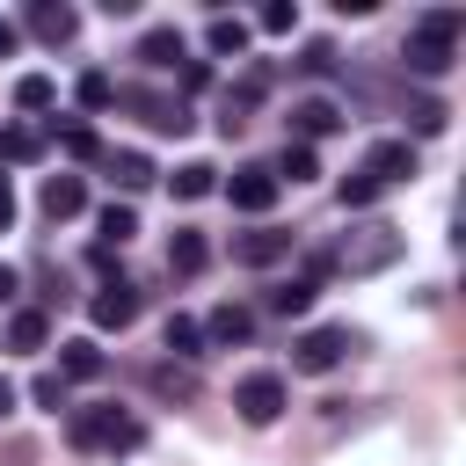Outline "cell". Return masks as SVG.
<instances>
[{"instance_id":"1","label":"cell","mask_w":466,"mask_h":466,"mask_svg":"<svg viewBox=\"0 0 466 466\" xmlns=\"http://www.w3.org/2000/svg\"><path fill=\"white\" fill-rule=\"evenodd\" d=\"M400 226H386V218H364V226H350L342 240H335V255H328V269H342V277H379V269H393L400 262Z\"/></svg>"},{"instance_id":"2","label":"cell","mask_w":466,"mask_h":466,"mask_svg":"<svg viewBox=\"0 0 466 466\" xmlns=\"http://www.w3.org/2000/svg\"><path fill=\"white\" fill-rule=\"evenodd\" d=\"M66 444L73 451H138L146 444V422L138 415H116L109 400H87L66 415Z\"/></svg>"},{"instance_id":"3","label":"cell","mask_w":466,"mask_h":466,"mask_svg":"<svg viewBox=\"0 0 466 466\" xmlns=\"http://www.w3.org/2000/svg\"><path fill=\"white\" fill-rule=\"evenodd\" d=\"M116 102H124V109H138V124H153V131H175V138H182V131L197 124L182 95H153V87H116Z\"/></svg>"},{"instance_id":"4","label":"cell","mask_w":466,"mask_h":466,"mask_svg":"<svg viewBox=\"0 0 466 466\" xmlns=\"http://www.w3.org/2000/svg\"><path fill=\"white\" fill-rule=\"evenodd\" d=\"M350 350H357V328H306V335L291 342V364H299V371H335Z\"/></svg>"},{"instance_id":"5","label":"cell","mask_w":466,"mask_h":466,"mask_svg":"<svg viewBox=\"0 0 466 466\" xmlns=\"http://www.w3.org/2000/svg\"><path fill=\"white\" fill-rule=\"evenodd\" d=\"M233 408H240V422L269 430V422L284 415V379H277V371H248V379L233 386Z\"/></svg>"},{"instance_id":"6","label":"cell","mask_w":466,"mask_h":466,"mask_svg":"<svg viewBox=\"0 0 466 466\" xmlns=\"http://www.w3.org/2000/svg\"><path fill=\"white\" fill-rule=\"evenodd\" d=\"M15 29H29L36 44H73V36H80V15H73L66 0H29Z\"/></svg>"},{"instance_id":"7","label":"cell","mask_w":466,"mask_h":466,"mask_svg":"<svg viewBox=\"0 0 466 466\" xmlns=\"http://www.w3.org/2000/svg\"><path fill=\"white\" fill-rule=\"evenodd\" d=\"M277 175L262 167V160H248V167H233V182H226V197H233V211H248V218H262L269 204H277Z\"/></svg>"},{"instance_id":"8","label":"cell","mask_w":466,"mask_h":466,"mask_svg":"<svg viewBox=\"0 0 466 466\" xmlns=\"http://www.w3.org/2000/svg\"><path fill=\"white\" fill-rule=\"evenodd\" d=\"M87 320H95V328H116V335H124V328L138 320V284H131V277H109V284H102V291L87 299Z\"/></svg>"},{"instance_id":"9","label":"cell","mask_w":466,"mask_h":466,"mask_svg":"<svg viewBox=\"0 0 466 466\" xmlns=\"http://www.w3.org/2000/svg\"><path fill=\"white\" fill-rule=\"evenodd\" d=\"M364 175H371L379 189H393V182H408V175H415V146H408V138H379V146L364 153Z\"/></svg>"},{"instance_id":"10","label":"cell","mask_w":466,"mask_h":466,"mask_svg":"<svg viewBox=\"0 0 466 466\" xmlns=\"http://www.w3.org/2000/svg\"><path fill=\"white\" fill-rule=\"evenodd\" d=\"M284 255H291V233H284V226L233 233V262H248V269H269V262H284Z\"/></svg>"},{"instance_id":"11","label":"cell","mask_w":466,"mask_h":466,"mask_svg":"<svg viewBox=\"0 0 466 466\" xmlns=\"http://www.w3.org/2000/svg\"><path fill=\"white\" fill-rule=\"evenodd\" d=\"M400 66H408L415 80H444V73H451V44H437V36L408 29V44H400Z\"/></svg>"},{"instance_id":"12","label":"cell","mask_w":466,"mask_h":466,"mask_svg":"<svg viewBox=\"0 0 466 466\" xmlns=\"http://www.w3.org/2000/svg\"><path fill=\"white\" fill-rule=\"evenodd\" d=\"M350 116L328 102V95H306V102H291V131H299V146H313V138H328V131H342Z\"/></svg>"},{"instance_id":"13","label":"cell","mask_w":466,"mask_h":466,"mask_svg":"<svg viewBox=\"0 0 466 466\" xmlns=\"http://www.w3.org/2000/svg\"><path fill=\"white\" fill-rule=\"evenodd\" d=\"M182 58H189V44H182V29H175V22H153V29L138 36V66H153V73H160V66H182Z\"/></svg>"},{"instance_id":"14","label":"cell","mask_w":466,"mask_h":466,"mask_svg":"<svg viewBox=\"0 0 466 466\" xmlns=\"http://www.w3.org/2000/svg\"><path fill=\"white\" fill-rule=\"evenodd\" d=\"M36 204H44V218L58 226V218H73V211L87 204V182H80V175H44V189H36Z\"/></svg>"},{"instance_id":"15","label":"cell","mask_w":466,"mask_h":466,"mask_svg":"<svg viewBox=\"0 0 466 466\" xmlns=\"http://www.w3.org/2000/svg\"><path fill=\"white\" fill-rule=\"evenodd\" d=\"M313 299H320V284H313V277H284V284H269V291H262V306H269V313H284V320L313 313Z\"/></svg>"},{"instance_id":"16","label":"cell","mask_w":466,"mask_h":466,"mask_svg":"<svg viewBox=\"0 0 466 466\" xmlns=\"http://www.w3.org/2000/svg\"><path fill=\"white\" fill-rule=\"evenodd\" d=\"M102 167H109V182H116L124 197H138V189H153V175H160V167H153L146 153H102Z\"/></svg>"},{"instance_id":"17","label":"cell","mask_w":466,"mask_h":466,"mask_svg":"<svg viewBox=\"0 0 466 466\" xmlns=\"http://www.w3.org/2000/svg\"><path fill=\"white\" fill-rule=\"evenodd\" d=\"M248 335H255V313H248V306H233V299L204 320V342H218V350H233V342H248Z\"/></svg>"},{"instance_id":"18","label":"cell","mask_w":466,"mask_h":466,"mask_svg":"<svg viewBox=\"0 0 466 466\" xmlns=\"http://www.w3.org/2000/svg\"><path fill=\"white\" fill-rule=\"evenodd\" d=\"M160 342H167V357H175V364H189V357H204V320H189V313H167Z\"/></svg>"},{"instance_id":"19","label":"cell","mask_w":466,"mask_h":466,"mask_svg":"<svg viewBox=\"0 0 466 466\" xmlns=\"http://www.w3.org/2000/svg\"><path fill=\"white\" fill-rule=\"evenodd\" d=\"M248 36H255V29H248L240 15H211V29H204L211 58H240V51H248Z\"/></svg>"},{"instance_id":"20","label":"cell","mask_w":466,"mask_h":466,"mask_svg":"<svg viewBox=\"0 0 466 466\" xmlns=\"http://www.w3.org/2000/svg\"><path fill=\"white\" fill-rule=\"evenodd\" d=\"M167 189H175L182 204H197V197H211V189H218V167H211V160H182V167L167 175Z\"/></svg>"},{"instance_id":"21","label":"cell","mask_w":466,"mask_h":466,"mask_svg":"<svg viewBox=\"0 0 466 466\" xmlns=\"http://www.w3.org/2000/svg\"><path fill=\"white\" fill-rule=\"evenodd\" d=\"M204 262H211V240H204V233H189V226H182V233H175V240H167V269H175V277H197V269H204Z\"/></svg>"},{"instance_id":"22","label":"cell","mask_w":466,"mask_h":466,"mask_svg":"<svg viewBox=\"0 0 466 466\" xmlns=\"http://www.w3.org/2000/svg\"><path fill=\"white\" fill-rule=\"evenodd\" d=\"M146 386H153L160 400H197V371H189V364H175V357H167V364H153V371H146Z\"/></svg>"},{"instance_id":"23","label":"cell","mask_w":466,"mask_h":466,"mask_svg":"<svg viewBox=\"0 0 466 466\" xmlns=\"http://www.w3.org/2000/svg\"><path fill=\"white\" fill-rule=\"evenodd\" d=\"M51 342V320H44V306H22L15 320H7V350H44Z\"/></svg>"},{"instance_id":"24","label":"cell","mask_w":466,"mask_h":466,"mask_svg":"<svg viewBox=\"0 0 466 466\" xmlns=\"http://www.w3.org/2000/svg\"><path fill=\"white\" fill-rule=\"evenodd\" d=\"M95 371H102V350H95L87 335L58 342V379H95Z\"/></svg>"},{"instance_id":"25","label":"cell","mask_w":466,"mask_h":466,"mask_svg":"<svg viewBox=\"0 0 466 466\" xmlns=\"http://www.w3.org/2000/svg\"><path fill=\"white\" fill-rule=\"evenodd\" d=\"M277 182H313L320 175V160H313V146H299V138H284V153H277V167H269Z\"/></svg>"},{"instance_id":"26","label":"cell","mask_w":466,"mask_h":466,"mask_svg":"<svg viewBox=\"0 0 466 466\" xmlns=\"http://www.w3.org/2000/svg\"><path fill=\"white\" fill-rule=\"evenodd\" d=\"M0 160H15V167L44 160V131H29V124H7V131H0Z\"/></svg>"},{"instance_id":"27","label":"cell","mask_w":466,"mask_h":466,"mask_svg":"<svg viewBox=\"0 0 466 466\" xmlns=\"http://www.w3.org/2000/svg\"><path fill=\"white\" fill-rule=\"evenodd\" d=\"M51 102H58V80L51 73H22L15 80V109H51Z\"/></svg>"},{"instance_id":"28","label":"cell","mask_w":466,"mask_h":466,"mask_svg":"<svg viewBox=\"0 0 466 466\" xmlns=\"http://www.w3.org/2000/svg\"><path fill=\"white\" fill-rule=\"evenodd\" d=\"M408 124H415V138H437V131L451 124V109H444L437 95H415V102H408Z\"/></svg>"},{"instance_id":"29","label":"cell","mask_w":466,"mask_h":466,"mask_svg":"<svg viewBox=\"0 0 466 466\" xmlns=\"http://www.w3.org/2000/svg\"><path fill=\"white\" fill-rule=\"evenodd\" d=\"M248 29H262V36H291V29H299V0H269Z\"/></svg>"},{"instance_id":"30","label":"cell","mask_w":466,"mask_h":466,"mask_svg":"<svg viewBox=\"0 0 466 466\" xmlns=\"http://www.w3.org/2000/svg\"><path fill=\"white\" fill-rule=\"evenodd\" d=\"M415 29H422V36H437V44H459V29H466V7H430Z\"/></svg>"},{"instance_id":"31","label":"cell","mask_w":466,"mask_h":466,"mask_svg":"<svg viewBox=\"0 0 466 466\" xmlns=\"http://www.w3.org/2000/svg\"><path fill=\"white\" fill-rule=\"evenodd\" d=\"M73 102H80V109H109V102H116V80H109V73H80V80H73Z\"/></svg>"},{"instance_id":"32","label":"cell","mask_w":466,"mask_h":466,"mask_svg":"<svg viewBox=\"0 0 466 466\" xmlns=\"http://www.w3.org/2000/svg\"><path fill=\"white\" fill-rule=\"evenodd\" d=\"M58 153H66V160H102V138H95L87 124H58Z\"/></svg>"},{"instance_id":"33","label":"cell","mask_w":466,"mask_h":466,"mask_svg":"<svg viewBox=\"0 0 466 466\" xmlns=\"http://www.w3.org/2000/svg\"><path fill=\"white\" fill-rule=\"evenodd\" d=\"M138 233V211L131 204H102V248H124Z\"/></svg>"},{"instance_id":"34","label":"cell","mask_w":466,"mask_h":466,"mask_svg":"<svg viewBox=\"0 0 466 466\" xmlns=\"http://www.w3.org/2000/svg\"><path fill=\"white\" fill-rule=\"evenodd\" d=\"M379 197H386V189H379V182H371L364 167H357V175H342V211H371Z\"/></svg>"},{"instance_id":"35","label":"cell","mask_w":466,"mask_h":466,"mask_svg":"<svg viewBox=\"0 0 466 466\" xmlns=\"http://www.w3.org/2000/svg\"><path fill=\"white\" fill-rule=\"evenodd\" d=\"M29 400H36V408H51V415H58V408H73V393H66V379H58V371H36V379H29Z\"/></svg>"},{"instance_id":"36","label":"cell","mask_w":466,"mask_h":466,"mask_svg":"<svg viewBox=\"0 0 466 466\" xmlns=\"http://www.w3.org/2000/svg\"><path fill=\"white\" fill-rule=\"evenodd\" d=\"M299 73H313V80H328V73H335V44H320V36H313V44L299 51Z\"/></svg>"},{"instance_id":"37","label":"cell","mask_w":466,"mask_h":466,"mask_svg":"<svg viewBox=\"0 0 466 466\" xmlns=\"http://www.w3.org/2000/svg\"><path fill=\"white\" fill-rule=\"evenodd\" d=\"M182 87H189V95L211 87V66H204V58H182Z\"/></svg>"},{"instance_id":"38","label":"cell","mask_w":466,"mask_h":466,"mask_svg":"<svg viewBox=\"0 0 466 466\" xmlns=\"http://www.w3.org/2000/svg\"><path fill=\"white\" fill-rule=\"evenodd\" d=\"M0 233H15V182L0 175Z\"/></svg>"},{"instance_id":"39","label":"cell","mask_w":466,"mask_h":466,"mask_svg":"<svg viewBox=\"0 0 466 466\" xmlns=\"http://www.w3.org/2000/svg\"><path fill=\"white\" fill-rule=\"evenodd\" d=\"M15 291H22V269H7V262H0V299H15Z\"/></svg>"},{"instance_id":"40","label":"cell","mask_w":466,"mask_h":466,"mask_svg":"<svg viewBox=\"0 0 466 466\" xmlns=\"http://www.w3.org/2000/svg\"><path fill=\"white\" fill-rule=\"evenodd\" d=\"M7 415H15V379L0 371V422H7Z\"/></svg>"},{"instance_id":"41","label":"cell","mask_w":466,"mask_h":466,"mask_svg":"<svg viewBox=\"0 0 466 466\" xmlns=\"http://www.w3.org/2000/svg\"><path fill=\"white\" fill-rule=\"evenodd\" d=\"M15 44H22V29H15V22H0V58H7Z\"/></svg>"}]
</instances>
